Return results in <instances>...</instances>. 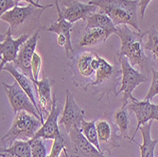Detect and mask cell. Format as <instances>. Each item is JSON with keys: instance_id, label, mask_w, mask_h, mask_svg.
Returning <instances> with one entry per match:
<instances>
[{"instance_id": "obj_17", "label": "cell", "mask_w": 158, "mask_h": 157, "mask_svg": "<svg viewBox=\"0 0 158 157\" xmlns=\"http://www.w3.org/2000/svg\"><path fill=\"white\" fill-rule=\"evenodd\" d=\"M39 10L42 9H38L31 4H28L26 7L15 6L11 10L2 14V15H0V18H1L2 21H5L10 25V28L11 30V31L14 32L16 31L19 26L23 25L28 18L32 16L33 14H35Z\"/></svg>"}, {"instance_id": "obj_32", "label": "cell", "mask_w": 158, "mask_h": 157, "mask_svg": "<svg viewBox=\"0 0 158 157\" xmlns=\"http://www.w3.org/2000/svg\"><path fill=\"white\" fill-rule=\"evenodd\" d=\"M152 0H139V8H140V15H141V19L144 18L145 15V11L147 7L149 6V4L151 3Z\"/></svg>"}, {"instance_id": "obj_11", "label": "cell", "mask_w": 158, "mask_h": 157, "mask_svg": "<svg viewBox=\"0 0 158 157\" xmlns=\"http://www.w3.org/2000/svg\"><path fill=\"white\" fill-rule=\"evenodd\" d=\"M4 40L0 43V69H2L8 63H13L16 60L21 47L28 40V34L24 33L17 39L12 38V31L9 27L8 31L3 35Z\"/></svg>"}, {"instance_id": "obj_24", "label": "cell", "mask_w": 158, "mask_h": 157, "mask_svg": "<svg viewBox=\"0 0 158 157\" xmlns=\"http://www.w3.org/2000/svg\"><path fill=\"white\" fill-rule=\"evenodd\" d=\"M114 121L116 124L118 125L119 133L122 136L123 139H129L131 140V138L129 137V129H130V116H129V109L127 106H122L120 109L116 111L114 115Z\"/></svg>"}, {"instance_id": "obj_18", "label": "cell", "mask_w": 158, "mask_h": 157, "mask_svg": "<svg viewBox=\"0 0 158 157\" xmlns=\"http://www.w3.org/2000/svg\"><path fill=\"white\" fill-rule=\"evenodd\" d=\"M38 94V106L42 112L48 115L53 102L52 86L55 81L51 78H43L42 80L33 81Z\"/></svg>"}, {"instance_id": "obj_8", "label": "cell", "mask_w": 158, "mask_h": 157, "mask_svg": "<svg viewBox=\"0 0 158 157\" xmlns=\"http://www.w3.org/2000/svg\"><path fill=\"white\" fill-rule=\"evenodd\" d=\"M55 7L57 10V21L51 23V25L47 28L48 31L53 32L57 34V43L58 45L64 48L65 55L67 59H73L74 56V48L71 43V31H72L73 24L68 22L64 16L61 10V7L59 6L58 0H55Z\"/></svg>"}, {"instance_id": "obj_12", "label": "cell", "mask_w": 158, "mask_h": 157, "mask_svg": "<svg viewBox=\"0 0 158 157\" xmlns=\"http://www.w3.org/2000/svg\"><path fill=\"white\" fill-rule=\"evenodd\" d=\"M131 101L132 103L128 105V109L135 114L137 119V126L131 139V141H133L136 133L139 130V128L143 124H145L151 120L158 121V104H153L145 98L144 101H138V99L134 97Z\"/></svg>"}, {"instance_id": "obj_7", "label": "cell", "mask_w": 158, "mask_h": 157, "mask_svg": "<svg viewBox=\"0 0 158 157\" xmlns=\"http://www.w3.org/2000/svg\"><path fill=\"white\" fill-rule=\"evenodd\" d=\"M96 126L100 150L103 153L107 151L110 154L113 149L120 147V139L122 136L118 125L114 123L112 117L102 116L99 119L96 120Z\"/></svg>"}, {"instance_id": "obj_16", "label": "cell", "mask_w": 158, "mask_h": 157, "mask_svg": "<svg viewBox=\"0 0 158 157\" xmlns=\"http://www.w3.org/2000/svg\"><path fill=\"white\" fill-rule=\"evenodd\" d=\"M4 70V71H7L9 72L13 78L19 84L20 86L24 89V91L27 93V95L30 97V98L31 99L32 103L34 104L36 110L38 111L39 115L41 117V121L42 123L44 124L45 121H44V118H43V115H42V111L40 110L39 106H38V103L36 101V98H35V94H37L36 92V86H35V83H34V80H31L27 76H26L24 73L20 72V71L17 69V67L14 65L13 63H8L2 69L1 71Z\"/></svg>"}, {"instance_id": "obj_28", "label": "cell", "mask_w": 158, "mask_h": 157, "mask_svg": "<svg viewBox=\"0 0 158 157\" xmlns=\"http://www.w3.org/2000/svg\"><path fill=\"white\" fill-rule=\"evenodd\" d=\"M32 157H48V150L46 146V139L37 138L31 139Z\"/></svg>"}, {"instance_id": "obj_6", "label": "cell", "mask_w": 158, "mask_h": 157, "mask_svg": "<svg viewBox=\"0 0 158 157\" xmlns=\"http://www.w3.org/2000/svg\"><path fill=\"white\" fill-rule=\"evenodd\" d=\"M64 153V157H108L91 144L79 128L72 129L68 134Z\"/></svg>"}, {"instance_id": "obj_33", "label": "cell", "mask_w": 158, "mask_h": 157, "mask_svg": "<svg viewBox=\"0 0 158 157\" xmlns=\"http://www.w3.org/2000/svg\"><path fill=\"white\" fill-rule=\"evenodd\" d=\"M15 1V4L18 6V4H19V2L20 1H25V2H27L28 4H31V5H33V6H35L36 8H38V9H42V10H46V9H48V8H50V7H52V4H49V5H47V6H43V5H41V4H38V3H35L33 0H14Z\"/></svg>"}, {"instance_id": "obj_22", "label": "cell", "mask_w": 158, "mask_h": 157, "mask_svg": "<svg viewBox=\"0 0 158 157\" xmlns=\"http://www.w3.org/2000/svg\"><path fill=\"white\" fill-rule=\"evenodd\" d=\"M108 39L106 31L103 28L100 27H90V28H85L84 34L82 35L81 41H80V46L89 48L93 47L99 43H104Z\"/></svg>"}, {"instance_id": "obj_4", "label": "cell", "mask_w": 158, "mask_h": 157, "mask_svg": "<svg viewBox=\"0 0 158 157\" xmlns=\"http://www.w3.org/2000/svg\"><path fill=\"white\" fill-rule=\"evenodd\" d=\"M99 59V68L96 72L95 81H92L90 86L97 88L98 92H102L107 95L112 93L116 97H118V92L116 88L118 84V76L121 73V68H118L117 66L109 64L102 57L98 56Z\"/></svg>"}, {"instance_id": "obj_34", "label": "cell", "mask_w": 158, "mask_h": 157, "mask_svg": "<svg viewBox=\"0 0 158 157\" xmlns=\"http://www.w3.org/2000/svg\"><path fill=\"white\" fill-rule=\"evenodd\" d=\"M1 157H15V156L10 155L9 153H1Z\"/></svg>"}, {"instance_id": "obj_2", "label": "cell", "mask_w": 158, "mask_h": 157, "mask_svg": "<svg viewBox=\"0 0 158 157\" xmlns=\"http://www.w3.org/2000/svg\"><path fill=\"white\" fill-rule=\"evenodd\" d=\"M88 3L96 5L100 12L108 15L117 27L128 25L141 32L137 19L138 0H90Z\"/></svg>"}, {"instance_id": "obj_13", "label": "cell", "mask_w": 158, "mask_h": 157, "mask_svg": "<svg viewBox=\"0 0 158 157\" xmlns=\"http://www.w3.org/2000/svg\"><path fill=\"white\" fill-rule=\"evenodd\" d=\"M39 33L40 31H37L31 38H28V40L21 47L16 60L13 62L14 65L19 68L22 71V73L31 80H34L31 71V63L39 39Z\"/></svg>"}, {"instance_id": "obj_9", "label": "cell", "mask_w": 158, "mask_h": 157, "mask_svg": "<svg viewBox=\"0 0 158 157\" xmlns=\"http://www.w3.org/2000/svg\"><path fill=\"white\" fill-rule=\"evenodd\" d=\"M2 86L6 92V95L9 98L10 104L14 114H17L20 111H27V113L31 114V115H33L41 120V117L38 111L36 110L34 104L32 103L31 99L27 95V93L24 91V89L20 86V84L16 81L11 84L2 82Z\"/></svg>"}, {"instance_id": "obj_30", "label": "cell", "mask_w": 158, "mask_h": 157, "mask_svg": "<svg viewBox=\"0 0 158 157\" xmlns=\"http://www.w3.org/2000/svg\"><path fill=\"white\" fill-rule=\"evenodd\" d=\"M41 66H42V58L38 53L35 52L32 58V63H31V71H32L34 81H38L39 74L41 71Z\"/></svg>"}, {"instance_id": "obj_29", "label": "cell", "mask_w": 158, "mask_h": 157, "mask_svg": "<svg viewBox=\"0 0 158 157\" xmlns=\"http://www.w3.org/2000/svg\"><path fill=\"white\" fill-rule=\"evenodd\" d=\"M152 84L150 86V90L145 97V99H148V101H151L156 95H158V71L152 69Z\"/></svg>"}, {"instance_id": "obj_27", "label": "cell", "mask_w": 158, "mask_h": 157, "mask_svg": "<svg viewBox=\"0 0 158 157\" xmlns=\"http://www.w3.org/2000/svg\"><path fill=\"white\" fill-rule=\"evenodd\" d=\"M148 41L145 44V50L151 51L155 58L158 60V31L155 26H152L147 31Z\"/></svg>"}, {"instance_id": "obj_15", "label": "cell", "mask_w": 158, "mask_h": 157, "mask_svg": "<svg viewBox=\"0 0 158 157\" xmlns=\"http://www.w3.org/2000/svg\"><path fill=\"white\" fill-rule=\"evenodd\" d=\"M60 113H61V106L58 105L55 96H53L52 107L48 114V117L32 139H37V138H43L46 140L55 139L56 135L60 133V125L58 122Z\"/></svg>"}, {"instance_id": "obj_31", "label": "cell", "mask_w": 158, "mask_h": 157, "mask_svg": "<svg viewBox=\"0 0 158 157\" xmlns=\"http://www.w3.org/2000/svg\"><path fill=\"white\" fill-rule=\"evenodd\" d=\"M17 6L14 0H0V15Z\"/></svg>"}, {"instance_id": "obj_14", "label": "cell", "mask_w": 158, "mask_h": 157, "mask_svg": "<svg viewBox=\"0 0 158 157\" xmlns=\"http://www.w3.org/2000/svg\"><path fill=\"white\" fill-rule=\"evenodd\" d=\"M97 10L98 7L96 5L84 4L77 0H63V7L61 9L63 16L72 24L79 20L85 21Z\"/></svg>"}, {"instance_id": "obj_1", "label": "cell", "mask_w": 158, "mask_h": 157, "mask_svg": "<svg viewBox=\"0 0 158 157\" xmlns=\"http://www.w3.org/2000/svg\"><path fill=\"white\" fill-rule=\"evenodd\" d=\"M117 28V35L121 41L118 56L126 57L133 67L137 66L141 73L149 77L153 67L152 63L145 54V45L143 43V37L147 32H135L128 25H120Z\"/></svg>"}, {"instance_id": "obj_25", "label": "cell", "mask_w": 158, "mask_h": 157, "mask_svg": "<svg viewBox=\"0 0 158 157\" xmlns=\"http://www.w3.org/2000/svg\"><path fill=\"white\" fill-rule=\"evenodd\" d=\"M81 130L83 135L86 137V139H87L91 144H93L98 151H102V150H100V146H99L98 135L97 126H96V120L85 121L83 119L81 122Z\"/></svg>"}, {"instance_id": "obj_21", "label": "cell", "mask_w": 158, "mask_h": 157, "mask_svg": "<svg viewBox=\"0 0 158 157\" xmlns=\"http://www.w3.org/2000/svg\"><path fill=\"white\" fill-rule=\"evenodd\" d=\"M90 27L103 28L106 31L108 38L114 33L117 34L118 31L117 26L114 24L112 19L108 15H106L105 13H102V12H94L87 17L85 28H90Z\"/></svg>"}, {"instance_id": "obj_20", "label": "cell", "mask_w": 158, "mask_h": 157, "mask_svg": "<svg viewBox=\"0 0 158 157\" xmlns=\"http://www.w3.org/2000/svg\"><path fill=\"white\" fill-rule=\"evenodd\" d=\"M152 121L153 120H151L145 124H143L139 128V131L141 132L142 138H143L142 144H139L135 140H133V142H135L137 145L140 151L141 157H154V151L158 143V139H152L151 137V129L152 126Z\"/></svg>"}, {"instance_id": "obj_3", "label": "cell", "mask_w": 158, "mask_h": 157, "mask_svg": "<svg viewBox=\"0 0 158 157\" xmlns=\"http://www.w3.org/2000/svg\"><path fill=\"white\" fill-rule=\"evenodd\" d=\"M42 122L27 111H20L15 114L11 127L8 133L1 138V143L5 148H9L16 140L30 141L42 127Z\"/></svg>"}, {"instance_id": "obj_19", "label": "cell", "mask_w": 158, "mask_h": 157, "mask_svg": "<svg viewBox=\"0 0 158 157\" xmlns=\"http://www.w3.org/2000/svg\"><path fill=\"white\" fill-rule=\"evenodd\" d=\"M95 55L88 51L81 53L75 59L74 66H72L73 72H76L83 80H91L94 76L96 77V70L92 66Z\"/></svg>"}, {"instance_id": "obj_26", "label": "cell", "mask_w": 158, "mask_h": 157, "mask_svg": "<svg viewBox=\"0 0 158 157\" xmlns=\"http://www.w3.org/2000/svg\"><path fill=\"white\" fill-rule=\"evenodd\" d=\"M67 138H68V134L66 133H62L60 131V133L56 135L54 139L51 151L48 157H60L62 151H64V150L66 148Z\"/></svg>"}, {"instance_id": "obj_23", "label": "cell", "mask_w": 158, "mask_h": 157, "mask_svg": "<svg viewBox=\"0 0 158 157\" xmlns=\"http://www.w3.org/2000/svg\"><path fill=\"white\" fill-rule=\"evenodd\" d=\"M0 153H9L15 157H32L31 141L16 140L9 148H1Z\"/></svg>"}, {"instance_id": "obj_10", "label": "cell", "mask_w": 158, "mask_h": 157, "mask_svg": "<svg viewBox=\"0 0 158 157\" xmlns=\"http://www.w3.org/2000/svg\"><path fill=\"white\" fill-rule=\"evenodd\" d=\"M84 110L78 105L71 92L69 90H66L65 104L62 118L59 121V125L64 127L65 133L68 134L72 129H75V128L81 129V122L84 119Z\"/></svg>"}, {"instance_id": "obj_35", "label": "cell", "mask_w": 158, "mask_h": 157, "mask_svg": "<svg viewBox=\"0 0 158 157\" xmlns=\"http://www.w3.org/2000/svg\"><path fill=\"white\" fill-rule=\"evenodd\" d=\"M39 1H40V0H36V3H38V4H40V3H39Z\"/></svg>"}, {"instance_id": "obj_5", "label": "cell", "mask_w": 158, "mask_h": 157, "mask_svg": "<svg viewBox=\"0 0 158 157\" xmlns=\"http://www.w3.org/2000/svg\"><path fill=\"white\" fill-rule=\"evenodd\" d=\"M118 62L121 67V86L120 90L118 92V96L120 93H123L122 106H127L129 99H133L135 97L133 96V91L136 88V86L140 83L147 82L149 81V77L144 75L141 72H138L135 69L129 62V60L124 56H118Z\"/></svg>"}]
</instances>
